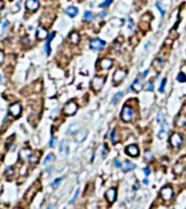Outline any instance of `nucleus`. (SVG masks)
Listing matches in <instances>:
<instances>
[{"instance_id": "obj_43", "label": "nucleus", "mask_w": 186, "mask_h": 209, "mask_svg": "<svg viewBox=\"0 0 186 209\" xmlns=\"http://www.w3.org/2000/svg\"><path fill=\"white\" fill-rule=\"evenodd\" d=\"M144 172H145V175H146V176H149V174H151V170H149L148 168H145V169H144Z\"/></svg>"}, {"instance_id": "obj_53", "label": "nucleus", "mask_w": 186, "mask_h": 209, "mask_svg": "<svg viewBox=\"0 0 186 209\" xmlns=\"http://www.w3.org/2000/svg\"><path fill=\"white\" fill-rule=\"evenodd\" d=\"M14 209H22V208H14Z\"/></svg>"}, {"instance_id": "obj_31", "label": "nucleus", "mask_w": 186, "mask_h": 209, "mask_svg": "<svg viewBox=\"0 0 186 209\" xmlns=\"http://www.w3.org/2000/svg\"><path fill=\"white\" fill-rule=\"evenodd\" d=\"M122 94H123V93H122V92H117V93H116V94H115V97H114V98H113V103H116V102H117V100H118V99H120V97H121V95H122Z\"/></svg>"}, {"instance_id": "obj_5", "label": "nucleus", "mask_w": 186, "mask_h": 209, "mask_svg": "<svg viewBox=\"0 0 186 209\" xmlns=\"http://www.w3.org/2000/svg\"><path fill=\"white\" fill-rule=\"evenodd\" d=\"M77 108H78V106H77V103L75 102V101H69L65 106H64V113H65V115H74L75 113H76V110H77Z\"/></svg>"}, {"instance_id": "obj_3", "label": "nucleus", "mask_w": 186, "mask_h": 209, "mask_svg": "<svg viewBox=\"0 0 186 209\" xmlns=\"http://www.w3.org/2000/svg\"><path fill=\"white\" fill-rule=\"evenodd\" d=\"M160 194H161V197L163 198V200L169 201V200H171V198H172V195H174V191H172V188H171L170 186H164V187L161 188Z\"/></svg>"}, {"instance_id": "obj_50", "label": "nucleus", "mask_w": 186, "mask_h": 209, "mask_svg": "<svg viewBox=\"0 0 186 209\" xmlns=\"http://www.w3.org/2000/svg\"><path fill=\"white\" fill-rule=\"evenodd\" d=\"M2 82H3V77L0 75V83H2Z\"/></svg>"}, {"instance_id": "obj_41", "label": "nucleus", "mask_w": 186, "mask_h": 209, "mask_svg": "<svg viewBox=\"0 0 186 209\" xmlns=\"http://www.w3.org/2000/svg\"><path fill=\"white\" fill-rule=\"evenodd\" d=\"M5 60V54L2 53V51H0V63H2Z\"/></svg>"}, {"instance_id": "obj_20", "label": "nucleus", "mask_w": 186, "mask_h": 209, "mask_svg": "<svg viewBox=\"0 0 186 209\" xmlns=\"http://www.w3.org/2000/svg\"><path fill=\"white\" fill-rule=\"evenodd\" d=\"M39 156H40V153H38V152H36V153H31L30 157H29V162L32 163V164L37 163V162H38V160H39Z\"/></svg>"}, {"instance_id": "obj_28", "label": "nucleus", "mask_w": 186, "mask_h": 209, "mask_svg": "<svg viewBox=\"0 0 186 209\" xmlns=\"http://www.w3.org/2000/svg\"><path fill=\"white\" fill-rule=\"evenodd\" d=\"M145 159H146V161H152V160H153V154H152V152L146 150V152H145Z\"/></svg>"}, {"instance_id": "obj_17", "label": "nucleus", "mask_w": 186, "mask_h": 209, "mask_svg": "<svg viewBox=\"0 0 186 209\" xmlns=\"http://www.w3.org/2000/svg\"><path fill=\"white\" fill-rule=\"evenodd\" d=\"M134 168H136V164L131 163L130 161H125V162L123 163V166H122V170H123L124 172L131 171V170H133Z\"/></svg>"}, {"instance_id": "obj_37", "label": "nucleus", "mask_w": 186, "mask_h": 209, "mask_svg": "<svg viewBox=\"0 0 186 209\" xmlns=\"http://www.w3.org/2000/svg\"><path fill=\"white\" fill-rule=\"evenodd\" d=\"M61 180H62V178H58V179H55V180L53 181V184H52V186H53V187H56V186H58V185H59V184L61 183Z\"/></svg>"}, {"instance_id": "obj_1", "label": "nucleus", "mask_w": 186, "mask_h": 209, "mask_svg": "<svg viewBox=\"0 0 186 209\" xmlns=\"http://www.w3.org/2000/svg\"><path fill=\"white\" fill-rule=\"evenodd\" d=\"M133 110L127 107V106H124L123 109H122V113H121V119H123L124 122H130L131 119H133Z\"/></svg>"}, {"instance_id": "obj_51", "label": "nucleus", "mask_w": 186, "mask_h": 209, "mask_svg": "<svg viewBox=\"0 0 186 209\" xmlns=\"http://www.w3.org/2000/svg\"><path fill=\"white\" fill-rule=\"evenodd\" d=\"M144 184H148V180H147V179H144Z\"/></svg>"}, {"instance_id": "obj_13", "label": "nucleus", "mask_w": 186, "mask_h": 209, "mask_svg": "<svg viewBox=\"0 0 186 209\" xmlns=\"http://www.w3.org/2000/svg\"><path fill=\"white\" fill-rule=\"evenodd\" d=\"M86 136H87V131H86V130H79V131L76 132V135H75V140H76L77 143H82L83 140H85Z\"/></svg>"}, {"instance_id": "obj_29", "label": "nucleus", "mask_w": 186, "mask_h": 209, "mask_svg": "<svg viewBox=\"0 0 186 209\" xmlns=\"http://www.w3.org/2000/svg\"><path fill=\"white\" fill-rule=\"evenodd\" d=\"M110 139H112V141L115 144V143H117V137H116V131L115 130H113L112 132H110Z\"/></svg>"}, {"instance_id": "obj_42", "label": "nucleus", "mask_w": 186, "mask_h": 209, "mask_svg": "<svg viewBox=\"0 0 186 209\" xmlns=\"http://www.w3.org/2000/svg\"><path fill=\"white\" fill-rule=\"evenodd\" d=\"M28 41H29V37H27V36H25V37L23 38V43H24V45H29L30 43H28Z\"/></svg>"}, {"instance_id": "obj_34", "label": "nucleus", "mask_w": 186, "mask_h": 209, "mask_svg": "<svg viewBox=\"0 0 186 209\" xmlns=\"http://www.w3.org/2000/svg\"><path fill=\"white\" fill-rule=\"evenodd\" d=\"M5 174H6V176H9V175L13 176V175H14V169H13L12 167H9V168H7V170H6Z\"/></svg>"}, {"instance_id": "obj_16", "label": "nucleus", "mask_w": 186, "mask_h": 209, "mask_svg": "<svg viewBox=\"0 0 186 209\" xmlns=\"http://www.w3.org/2000/svg\"><path fill=\"white\" fill-rule=\"evenodd\" d=\"M65 14H67L68 16H70V17H75V16L78 14V9H77L76 7H74V6H69V7L65 9Z\"/></svg>"}, {"instance_id": "obj_44", "label": "nucleus", "mask_w": 186, "mask_h": 209, "mask_svg": "<svg viewBox=\"0 0 186 209\" xmlns=\"http://www.w3.org/2000/svg\"><path fill=\"white\" fill-rule=\"evenodd\" d=\"M114 164H115V166H116L117 168H121V167H122V164H121V162H120V161H117V160H116V161L114 162Z\"/></svg>"}, {"instance_id": "obj_33", "label": "nucleus", "mask_w": 186, "mask_h": 209, "mask_svg": "<svg viewBox=\"0 0 186 209\" xmlns=\"http://www.w3.org/2000/svg\"><path fill=\"white\" fill-rule=\"evenodd\" d=\"M165 84H167V78H164V79L162 81V83H161V85H160V89H158V91H160V92H163V91H164Z\"/></svg>"}, {"instance_id": "obj_6", "label": "nucleus", "mask_w": 186, "mask_h": 209, "mask_svg": "<svg viewBox=\"0 0 186 209\" xmlns=\"http://www.w3.org/2000/svg\"><path fill=\"white\" fill-rule=\"evenodd\" d=\"M105 45H106V43H105L103 40L99 39V38H94V39H92V40L90 41V47H91L92 50H96V51L102 50V48L105 47Z\"/></svg>"}, {"instance_id": "obj_21", "label": "nucleus", "mask_w": 186, "mask_h": 209, "mask_svg": "<svg viewBox=\"0 0 186 209\" xmlns=\"http://www.w3.org/2000/svg\"><path fill=\"white\" fill-rule=\"evenodd\" d=\"M132 89L134 90L136 92H139L140 90L143 89V84H141V82H140L139 79H136V81L133 82V85H132Z\"/></svg>"}, {"instance_id": "obj_30", "label": "nucleus", "mask_w": 186, "mask_h": 209, "mask_svg": "<svg viewBox=\"0 0 186 209\" xmlns=\"http://www.w3.org/2000/svg\"><path fill=\"white\" fill-rule=\"evenodd\" d=\"M113 2V0H105L101 5H100V7H102V8H106V7H108L110 3Z\"/></svg>"}, {"instance_id": "obj_36", "label": "nucleus", "mask_w": 186, "mask_h": 209, "mask_svg": "<svg viewBox=\"0 0 186 209\" xmlns=\"http://www.w3.org/2000/svg\"><path fill=\"white\" fill-rule=\"evenodd\" d=\"M156 7H157V9L160 10V13H161V15L163 16L164 15V9L161 7V5H160V2H156Z\"/></svg>"}, {"instance_id": "obj_11", "label": "nucleus", "mask_w": 186, "mask_h": 209, "mask_svg": "<svg viewBox=\"0 0 186 209\" xmlns=\"http://www.w3.org/2000/svg\"><path fill=\"white\" fill-rule=\"evenodd\" d=\"M106 198L109 202H114L117 198V192H116V188H109L107 192H106Z\"/></svg>"}, {"instance_id": "obj_38", "label": "nucleus", "mask_w": 186, "mask_h": 209, "mask_svg": "<svg viewBox=\"0 0 186 209\" xmlns=\"http://www.w3.org/2000/svg\"><path fill=\"white\" fill-rule=\"evenodd\" d=\"M55 141H56V138H55V137H52V138H51V141H50V146L53 147V146L55 145Z\"/></svg>"}, {"instance_id": "obj_52", "label": "nucleus", "mask_w": 186, "mask_h": 209, "mask_svg": "<svg viewBox=\"0 0 186 209\" xmlns=\"http://www.w3.org/2000/svg\"><path fill=\"white\" fill-rule=\"evenodd\" d=\"M47 209H52V206H50V207H48Z\"/></svg>"}, {"instance_id": "obj_45", "label": "nucleus", "mask_w": 186, "mask_h": 209, "mask_svg": "<svg viewBox=\"0 0 186 209\" xmlns=\"http://www.w3.org/2000/svg\"><path fill=\"white\" fill-rule=\"evenodd\" d=\"M156 119H157V123H163V122H162V116H161V115H158Z\"/></svg>"}, {"instance_id": "obj_7", "label": "nucleus", "mask_w": 186, "mask_h": 209, "mask_svg": "<svg viewBox=\"0 0 186 209\" xmlns=\"http://www.w3.org/2000/svg\"><path fill=\"white\" fill-rule=\"evenodd\" d=\"M170 143H171V145L174 146V147H179L180 145H182V143H183V137L179 135V133H177V132H175V133H172V136L170 137Z\"/></svg>"}, {"instance_id": "obj_46", "label": "nucleus", "mask_w": 186, "mask_h": 209, "mask_svg": "<svg viewBox=\"0 0 186 209\" xmlns=\"http://www.w3.org/2000/svg\"><path fill=\"white\" fill-rule=\"evenodd\" d=\"M106 14H107V12H102V13H100V14H99V17H103Z\"/></svg>"}, {"instance_id": "obj_39", "label": "nucleus", "mask_w": 186, "mask_h": 209, "mask_svg": "<svg viewBox=\"0 0 186 209\" xmlns=\"http://www.w3.org/2000/svg\"><path fill=\"white\" fill-rule=\"evenodd\" d=\"M164 135H165V130H164V129H162V130L158 132V138H163V137H164Z\"/></svg>"}, {"instance_id": "obj_26", "label": "nucleus", "mask_w": 186, "mask_h": 209, "mask_svg": "<svg viewBox=\"0 0 186 209\" xmlns=\"http://www.w3.org/2000/svg\"><path fill=\"white\" fill-rule=\"evenodd\" d=\"M7 26H8V22H0V34H2L3 32H5V30L7 28Z\"/></svg>"}, {"instance_id": "obj_32", "label": "nucleus", "mask_w": 186, "mask_h": 209, "mask_svg": "<svg viewBox=\"0 0 186 209\" xmlns=\"http://www.w3.org/2000/svg\"><path fill=\"white\" fill-rule=\"evenodd\" d=\"M53 160H54V155H53V154H50V155H47V156H46V159H45V161H44V164H46L47 162L53 161Z\"/></svg>"}, {"instance_id": "obj_48", "label": "nucleus", "mask_w": 186, "mask_h": 209, "mask_svg": "<svg viewBox=\"0 0 186 209\" xmlns=\"http://www.w3.org/2000/svg\"><path fill=\"white\" fill-rule=\"evenodd\" d=\"M2 6H3V2H2V0H0V9L2 8Z\"/></svg>"}, {"instance_id": "obj_40", "label": "nucleus", "mask_w": 186, "mask_h": 209, "mask_svg": "<svg viewBox=\"0 0 186 209\" xmlns=\"http://www.w3.org/2000/svg\"><path fill=\"white\" fill-rule=\"evenodd\" d=\"M147 90H148V91H153V90H154V86H153V83H152V82H149V83L147 84Z\"/></svg>"}, {"instance_id": "obj_4", "label": "nucleus", "mask_w": 186, "mask_h": 209, "mask_svg": "<svg viewBox=\"0 0 186 209\" xmlns=\"http://www.w3.org/2000/svg\"><path fill=\"white\" fill-rule=\"evenodd\" d=\"M103 83H105V77H102V76H96V77H94L92 79V89L94 91H100L101 88H102V85H103Z\"/></svg>"}, {"instance_id": "obj_35", "label": "nucleus", "mask_w": 186, "mask_h": 209, "mask_svg": "<svg viewBox=\"0 0 186 209\" xmlns=\"http://www.w3.org/2000/svg\"><path fill=\"white\" fill-rule=\"evenodd\" d=\"M78 193H79V188H77L76 190V192H75V194H74V197H72V199L70 200V203H74V201L76 200V198L78 197Z\"/></svg>"}, {"instance_id": "obj_49", "label": "nucleus", "mask_w": 186, "mask_h": 209, "mask_svg": "<svg viewBox=\"0 0 186 209\" xmlns=\"http://www.w3.org/2000/svg\"><path fill=\"white\" fill-rule=\"evenodd\" d=\"M46 171H47V172H51V167H48V168H46Z\"/></svg>"}, {"instance_id": "obj_8", "label": "nucleus", "mask_w": 186, "mask_h": 209, "mask_svg": "<svg viewBox=\"0 0 186 209\" xmlns=\"http://www.w3.org/2000/svg\"><path fill=\"white\" fill-rule=\"evenodd\" d=\"M125 76H126V72H125L124 70L117 69V70L114 72V75H113V82H114L115 84H118V83H121L124 78H125Z\"/></svg>"}, {"instance_id": "obj_15", "label": "nucleus", "mask_w": 186, "mask_h": 209, "mask_svg": "<svg viewBox=\"0 0 186 209\" xmlns=\"http://www.w3.org/2000/svg\"><path fill=\"white\" fill-rule=\"evenodd\" d=\"M100 67H101V69L108 70L113 67V61L110 59H102L100 61Z\"/></svg>"}, {"instance_id": "obj_18", "label": "nucleus", "mask_w": 186, "mask_h": 209, "mask_svg": "<svg viewBox=\"0 0 186 209\" xmlns=\"http://www.w3.org/2000/svg\"><path fill=\"white\" fill-rule=\"evenodd\" d=\"M69 39H70V41L72 43V44H78L79 43V39H81V37H79V33L78 32H76V31H74V32H71L70 33V36H69Z\"/></svg>"}, {"instance_id": "obj_47", "label": "nucleus", "mask_w": 186, "mask_h": 209, "mask_svg": "<svg viewBox=\"0 0 186 209\" xmlns=\"http://www.w3.org/2000/svg\"><path fill=\"white\" fill-rule=\"evenodd\" d=\"M147 72H148V71H147V70H146V71H145V72H144V74H143V77H144V78H145V77H146V76H147Z\"/></svg>"}, {"instance_id": "obj_2", "label": "nucleus", "mask_w": 186, "mask_h": 209, "mask_svg": "<svg viewBox=\"0 0 186 209\" xmlns=\"http://www.w3.org/2000/svg\"><path fill=\"white\" fill-rule=\"evenodd\" d=\"M22 113V106L19 103V102H15V103H12L9 106V114L13 116V117H19Z\"/></svg>"}, {"instance_id": "obj_10", "label": "nucleus", "mask_w": 186, "mask_h": 209, "mask_svg": "<svg viewBox=\"0 0 186 209\" xmlns=\"http://www.w3.org/2000/svg\"><path fill=\"white\" fill-rule=\"evenodd\" d=\"M125 152H126L127 155L133 156V157H136V156L139 155V148H138L137 145H129V146L126 147V149H125Z\"/></svg>"}, {"instance_id": "obj_12", "label": "nucleus", "mask_w": 186, "mask_h": 209, "mask_svg": "<svg viewBox=\"0 0 186 209\" xmlns=\"http://www.w3.org/2000/svg\"><path fill=\"white\" fill-rule=\"evenodd\" d=\"M48 31L46 29H44L43 27H39L37 29V32H36V37L39 39V40H43V39H46L48 37Z\"/></svg>"}, {"instance_id": "obj_23", "label": "nucleus", "mask_w": 186, "mask_h": 209, "mask_svg": "<svg viewBox=\"0 0 186 209\" xmlns=\"http://www.w3.org/2000/svg\"><path fill=\"white\" fill-rule=\"evenodd\" d=\"M183 170H184V168H183V166L182 164H176L175 166V168H174V171H175V174H177V175H179V174H182L183 172Z\"/></svg>"}, {"instance_id": "obj_22", "label": "nucleus", "mask_w": 186, "mask_h": 209, "mask_svg": "<svg viewBox=\"0 0 186 209\" xmlns=\"http://www.w3.org/2000/svg\"><path fill=\"white\" fill-rule=\"evenodd\" d=\"M78 128H79V125H78V124H72L71 126H69V128H68L67 133H68V135H71V133H74V132H75Z\"/></svg>"}, {"instance_id": "obj_24", "label": "nucleus", "mask_w": 186, "mask_h": 209, "mask_svg": "<svg viewBox=\"0 0 186 209\" xmlns=\"http://www.w3.org/2000/svg\"><path fill=\"white\" fill-rule=\"evenodd\" d=\"M177 81L178 82H180V83H184L186 82V75L184 72H179L178 74V76H177Z\"/></svg>"}, {"instance_id": "obj_25", "label": "nucleus", "mask_w": 186, "mask_h": 209, "mask_svg": "<svg viewBox=\"0 0 186 209\" xmlns=\"http://www.w3.org/2000/svg\"><path fill=\"white\" fill-rule=\"evenodd\" d=\"M185 124H186V117L180 116L179 119H177V125H178V126H184Z\"/></svg>"}, {"instance_id": "obj_19", "label": "nucleus", "mask_w": 186, "mask_h": 209, "mask_svg": "<svg viewBox=\"0 0 186 209\" xmlns=\"http://www.w3.org/2000/svg\"><path fill=\"white\" fill-rule=\"evenodd\" d=\"M31 155V150L28 148H23L21 149V152H20V157L21 159H23V160H29V157H30Z\"/></svg>"}, {"instance_id": "obj_14", "label": "nucleus", "mask_w": 186, "mask_h": 209, "mask_svg": "<svg viewBox=\"0 0 186 209\" xmlns=\"http://www.w3.org/2000/svg\"><path fill=\"white\" fill-rule=\"evenodd\" d=\"M54 36H55V32H51L48 34V37H47V41H46V45H45V52H46L47 55L51 54V41L53 40Z\"/></svg>"}, {"instance_id": "obj_27", "label": "nucleus", "mask_w": 186, "mask_h": 209, "mask_svg": "<svg viewBox=\"0 0 186 209\" xmlns=\"http://www.w3.org/2000/svg\"><path fill=\"white\" fill-rule=\"evenodd\" d=\"M84 19L89 22H92L93 21V16H92V13L91 12H85V15H84Z\"/></svg>"}, {"instance_id": "obj_9", "label": "nucleus", "mask_w": 186, "mask_h": 209, "mask_svg": "<svg viewBox=\"0 0 186 209\" xmlns=\"http://www.w3.org/2000/svg\"><path fill=\"white\" fill-rule=\"evenodd\" d=\"M25 7L30 12H36L39 7V1L38 0H27L25 1Z\"/></svg>"}]
</instances>
